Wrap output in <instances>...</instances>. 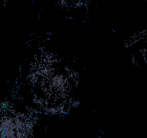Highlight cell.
<instances>
[{
    "label": "cell",
    "instance_id": "cell-1",
    "mask_svg": "<svg viewBox=\"0 0 147 138\" xmlns=\"http://www.w3.org/2000/svg\"><path fill=\"white\" fill-rule=\"evenodd\" d=\"M18 118L1 119V138H25L27 126Z\"/></svg>",
    "mask_w": 147,
    "mask_h": 138
}]
</instances>
